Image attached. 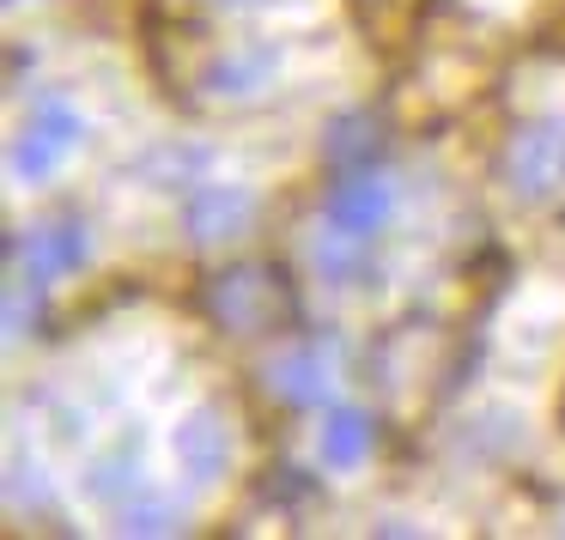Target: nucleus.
<instances>
[{
	"label": "nucleus",
	"instance_id": "1",
	"mask_svg": "<svg viewBox=\"0 0 565 540\" xmlns=\"http://www.w3.org/2000/svg\"><path fill=\"white\" fill-rule=\"evenodd\" d=\"M201 310L232 341H268L292 322V273L280 261H232V268L207 273Z\"/></svg>",
	"mask_w": 565,
	"mask_h": 540
},
{
	"label": "nucleus",
	"instance_id": "2",
	"mask_svg": "<svg viewBox=\"0 0 565 540\" xmlns=\"http://www.w3.org/2000/svg\"><path fill=\"white\" fill-rule=\"evenodd\" d=\"M79 140H86V110L67 91H38L13 128V152H7L13 183H50L79 152Z\"/></svg>",
	"mask_w": 565,
	"mask_h": 540
},
{
	"label": "nucleus",
	"instance_id": "3",
	"mask_svg": "<svg viewBox=\"0 0 565 540\" xmlns=\"http://www.w3.org/2000/svg\"><path fill=\"white\" fill-rule=\"evenodd\" d=\"M504 183L523 201H547L565 188V122L559 116H541L523 122L504 147Z\"/></svg>",
	"mask_w": 565,
	"mask_h": 540
},
{
	"label": "nucleus",
	"instance_id": "4",
	"mask_svg": "<svg viewBox=\"0 0 565 540\" xmlns=\"http://www.w3.org/2000/svg\"><path fill=\"white\" fill-rule=\"evenodd\" d=\"M7 256H13L19 280L55 285V280H74L92 261V231L79 219H43V225H31V231H19Z\"/></svg>",
	"mask_w": 565,
	"mask_h": 540
},
{
	"label": "nucleus",
	"instance_id": "5",
	"mask_svg": "<svg viewBox=\"0 0 565 540\" xmlns=\"http://www.w3.org/2000/svg\"><path fill=\"white\" fill-rule=\"evenodd\" d=\"M274 74H280V50L274 43H225V50H207L195 91L213 104H249L274 86Z\"/></svg>",
	"mask_w": 565,
	"mask_h": 540
},
{
	"label": "nucleus",
	"instance_id": "6",
	"mask_svg": "<svg viewBox=\"0 0 565 540\" xmlns=\"http://www.w3.org/2000/svg\"><path fill=\"white\" fill-rule=\"evenodd\" d=\"M249 219H256V195L244 183H195L183 195V237L201 249H220L232 237H244Z\"/></svg>",
	"mask_w": 565,
	"mask_h": 540
},
{
	"label": "nucleus",
	"instance_id": "7",
	"mask_svg": "<svg viewBox=\"0 0 565 540\" xmlns=\"http://www.w3.org/2000/svg\"><path fill=\"white\" fill-rule=\"evenodd\" d=\"M171 455L189 486H220L225 467H232V425H225L220 407H189L171 431Z\"/></svg>",
	"mask_w": 565,
	"mask_h": 540
},
{
	"label": "nucleus",
	"instance_id": "8",
	"mask_svg": "<svg viewBox=\"0 0 565 540\" xmlns=\"http://www.w3.org/2000/svg\"><path fill=\"white\" fill-rule=\"evenodd\" d=\"M390 207H395V188L383 183L371 164L365 171H341L329 183V201H322L334 231H353V237H377L383 219H390Z\"/></svg>",
	"mask_w": 565,
	"mask_h": 540
},
{
	"label": "nucleus",
	"instance_id": "9",
	"mask_svg": "<svg viewBox=\"0 0 565 540\" xmlns=\"http://www.w3.org/2000/svg\"><path fill=\"white\" fill-rule=\"evenodd\" d=\"M268 389L286 407H322L334 395V358L329 346H292L268 365Z\"/></svg>",
	"mask_w": 565,
	"mask_h": 540
},
{
	"label": "nucleus",
	"instance_id": "10",
	"mask_svg": "<svg viewBox=\"0 0 565 540\" xmlns=\"http://www.w3.org/2000/svg\"><path fill=\"white\" fill-rule=\"evenodd\" d=\"M371 450H377V419L365 413V407H329V419H322L317 431V455L322 467H334V474H353V467L371 462Z\"/></svg>",
	"mask_w": 565,
	"mask_h": 540
},
{
	"label": "nucleus",
	"instance_id": "11",
	"mask_svg": "<svg viewBox=\"0 0 565 540\" xmlns=\"http://www.w3.org/2000/svg\"><path fill=\"white\" fill-rule=\"evenodd\" d=\"M207 164H213L207 147H189V140H159V147H147L135 159V176L147 188H189V183H201V176H207Z\"/></svg>",
	"mask_w": 565,
	"mask_h": 540
},
{
	"label": "nucleus",
	"instance_id": "12",
	"mask_svg": "<svg viewBox=\"0 0 565 540\" xmlns=\"http://www.w3.org/2000/svg\"><path fill=\"white\" fill-rule=\"evenodd\" d=\"M310 268H317L322 285H359L371 273V237H353V231H317L310 244Z\"/></svg>",
	"mask_w": 565,
	"mask_h": 540
},
{
	"label": "nucleus",
	"instance_id": "13",
	"mask_svg": "<svg viewBox=\"0 0 565 540\" xmlns=\"http://www.w3.org/2000/svg\"><path fill=\"white\" fill-rule=\"evenodd\" d=\"M334 171H365L371 159L383 152V122L371 110H347L341 122H329V140H322Z\"/></svg>",
	"mask_w": 565,
	"mask_h": 540
},
{
	"label": "nucleus",
	"instance_id": "14",
	"mask_svg": "<svg viewBox=\"0 0 565 540\" xmlns=\"http://www.w3.org/2000/svg\"><path fill=\"white\" fill-rule=\"evenodd\" d=\"M86 492H92L98 504H116V510H122L135 492H147V479H140V450H135V443H116V450L92 455Z\"/></svg>",
	"mask_w": 565,
	"mask_h": 540
},
{
	"label": "nucleus",
	"instance_id": "15",
	"mask_svg": "<svg viewBox=\"0 0 565 540\" xmlns=\"http://www.w3.org/2000/svg\"><path fill=\"white\" fill-rule=\"evenodd\" d=\"M116 516H122V522H116L122 534H183V528H189L183 504L164 498V492H135Z\"/></svg>",
	"mask_w": 565,
	"mask_h": 540
},
{
	"label": "nucleus",
	"instance_id": "16",
	"mask_svg": "<svg viewBox=\"0 0 565 540\" xmlns=\"http://www.w3.org/2000/svg\"><path fill=\"white\" fill-rule=\"evenodd\" d=\"M43 322V285L19 280V273H7V341H25L31 328Z\"/></svg>",
	"mask_w": 565,
	"mask_h": 540
},
{
	"label": "nucleus",
	"instance_id": "17",
	"mask_svg": "<svg viewBox=\"0 0 565 540\" xmlns=\"http://www.w3.org/2000/svg\"><path fill=\"white\" fill-rule=\"evenodd\" d=\"M7 504H13V510H43V504H50V474H38L19 450H13V462H7Z\"/></svg>",
	"mask_w": 565,
	"mask_h": 540
},
{
	"label": "nucleus",
	"instance_id": "18",
	"mask_svg": "<svg viewBox=\"0 0 565 540\" xmlns=\"http://www.w3.org/2000/svg\"><path fill=\"white\" fill-rule=\"evenodd\" d=\"M213 7H225V13H262V7H280V0H213Z\"/></svg>",
	"mask_w": 565,
	"mask_h": 540
},
{
	"label": "nucleus",
	"instance_id": "19",
	"mask_svg": "<svg viewBox=\"0 0 565 540\" xmlns=\"http://www.w3.org/2000/svg\"><path fill=\"white\" fill-rule=\"evenodd\" d=\"M559 419H565V389H559Z\"/></svg>",
	"mask_w": 565,
	"mask_h": 540
},
{
	"label": "nucleus",
	"instance_id": "20",
	"mask_svg": "<svg viewBox=\"0 0 565 540\" xmlns=\"http://www.w3.org/2000/svg\"><path fill=\"white\" fill-rule=\"evenodd\" d=\"M7 7H25V0H7Z\"/></svg>",
	"mask_w": 565,
	"mask_h": 540
}]
</instances>
